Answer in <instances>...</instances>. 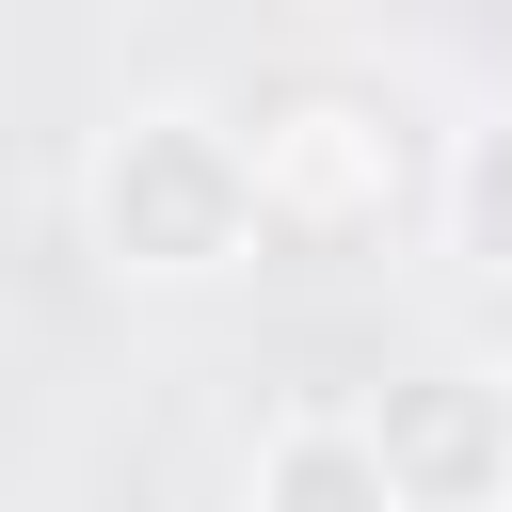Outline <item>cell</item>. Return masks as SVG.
Here are the masks:
<instances>
[{
	"label": "cell",
	"mask_w": 512,
	"mask_h": 512,
	"mask_svg": "<svg viewBox=\"0 0 512 512\" xmlns=\"http://www.w3.org/2000/svg\"><path fill=\"white\" fill-rule=\"evenodd\" d=\"M256 160V240L272 256H384L400 224H432V144L368 96V80H288L240 112Z\"/></svg>",
	"instance_id": "7a4b0ae2"
},
{
	"label": "cell",
	"mask_w": 512,
	"mask_h": 512,
	"mask_svg": "<svg viewBox=\"0 0 512 512\" xmlns=\"http://www.w3.org/2000/svg\"><path fill=\"white\" fill-rule=\"evenodd\" d=\"M432 240H448L464 272H496V288H512V96H496V112H464V128L432 144Z\"/></svg>",
	"instance_id": "5b68a950"
},
{
	"label": "cell",
	"mask_w": 512,
	"mask_h": 512,
	"mask_svg": "<svg viewBox=\"0 0 512 512\" xmlns=\"http://www.w3.org/2000/svg\"><path fill=\"white\" fill-rule=\"evenodd\" d=\"M240 512H384V464H368L352 400L272 416V432H256V464H240Z\"/></svg>",
	"instance_id": "277c9868"
},
{
	"label": "cell",
	"mask_w": 512,
	"mask_h": 512,
	"mask_svg": "<svg viewBox=\"0 0 512 512\" xmlns=\"http://www.w3.org/2000/svg\"><path fill=\"white\" fill-rule=\"evenodd\" d=\"M80 240H96L128 288H224V272H256V160H240V112H208V96L112 112L96 160H80Z\"/></svg>",
	"instance_id": "6da1fadb"
},
{
	"label": "cell",
	"mask_w": 512,
	"mask_h": 512,
	"mask_svg": "<svg viewBox=\"0 0 512 512\" xmlns=\"http://www.w3.org/2000/svg\"><path fill=\"white\" fill-rule=\"evenodd\" d=\"M368 464H384V512H512V368H400L384 400H352Z\"/></svg>",
	"instance_id": "3957f363"
}]
</instances>
